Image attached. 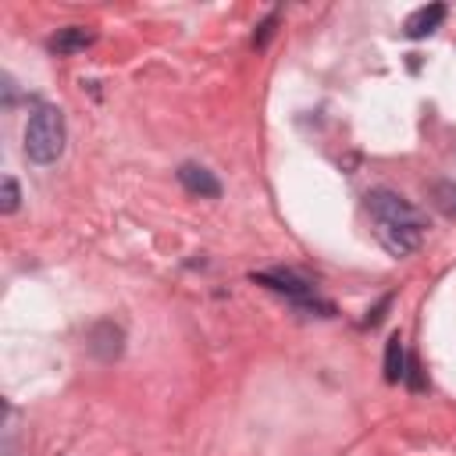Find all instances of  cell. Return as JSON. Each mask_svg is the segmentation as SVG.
Wrapping results in <instances>:
<instances>
[{
	"label": "cell",
	"mask_w": 456,
	"mask_h": 456,
	"mask_svg": "<svg viewBox=\"0 0 456 456\" xmlns=\"http://www.w3.org/2000/svg\"><path fill=\"white\" fill-rule=\"evenodd\" d=\"M64 153V114L50 103H39L25 125V157L32 164H53Z\"/></svg>",
	"instance_id": "obj_1"
},
{
	"label": "cell",
	"mask_w": 456,
	"mask_h": 456,
	"mask_svg": "<svg viewBox=\"0 0 456 456\" xmlns=\"http://www.w3.org/2000/svg\"><path fill=\"white\" fill-rule=\"evenodd\" d=\"M367 210L374 214L378 224H417V228H424V214L392 189H370L367 192Z\"/></svg>",
	"instance_id": "obj_2"
},
{
	"label": "cell",
	"mask_w": 456,
	"mask_h": 456,
	"mask_svg": "<svg viewBox=\"0 0 456 456\" xmlns=\"http://www.w3.org/2000/svg\"><path fill=\"white\" fill-rule=\"evenodd\" d=\"M424 239V228L417 224H378V242L392 253V256H410Z\"/></svg>",
	"instance_id": "obj_3"
},
{
	"label": "cell",
	"mask_w": 456,
	"mask_h": 456,
	"mask_svg": "<svg viewBox=\"0 0 456 456\" xmlns=\"http://www.w3.org/2000/svg\"><path fill=\"white\" fill-rule=\"evenodd\" d=\"M256 285H267V289H274V292H285V296H292V299H306L310 292H314V285L306 281V278H299L296 271H253L249 274Z\"/></svg>",
	"instance_id": "obj_4"
},
{
	"label": "cell",
	"mask_w": 456,
	"mask_h": 456,
	"mask_svg": "<svg viewBox=\"0 0 456 456\" xmlns=\"http://www.w3.org/2000/svg\"><path fill=\"white\" fill-rule=\"evenodd\" d=\"M178 182H182L192 196H200V200H217V196H221V182H217L203 164H182V167H178Z\"/></svg>",
	"instance_id": "obj_5"
},
{
	"label": "cell",
	"mask_w": 456,
	"mask_h": 456,
	"mask_svg": "<svg viewBox=\"0 0 456 456\" xmlns=\"http://www.w3.org/2000/svg\"><path fill=\"white\" fill-rule=\"evenodd\" d=\"M121 342H125V335H121V328L110 324V321H100V324L89 331V349H93L100 360L121 356Z\"/></svg>",
	"instance_id": "obj_6"
},
{
	"label": "cell",
	"mask_w": 456,
	"mask_h": 456,
	"mask_svg": "<svg viewBox=\"0 0 456 456\" xmlns=\"http://www.w3.org/2000/svg\"><path fill=\"white\" fill-rule=\"evenodd\" d=\"M442 18H445V7H442V4H428V7H417V11L406 18L403 32H406L410 39H424V36H431V32L442 25Z\"/></svg>",
	"instance_id": "obj_7"
},
{
	"label": "cell",
	"mask_w": 456,
	"mask_h": 456,
	"mask_svg": "<svg viewBox=\"0 0 456 456\" xmlns=\"http://www.w3.org/2000/svg\"><path fill=\"white\" fill-rule=\"evenodd\" d=\"M93 39H96L93 28H86V25H68V28H61V32L50 39V46H53L57 53H78V50H86Z\"/></svg>",
	"instance_id": "obj_8"
},
{
	"label": "cell",
	"mask_w": 456,
	"mask_h": 456,
	"mask_svg": "<svg viewBox=\"0 0 456 456\" xmlns=\"http://www.w3.org/2000/svg\"><path fill=\"white\" fill-rule=\"evenodd\" d=\"M403 374H406V353H403L399 331H392L388 342H385V381H388V385H399Z\"/></svg>",
	"instance_id": "obj_9"
},
{
	"label": "cell",
	"mask_w": 456,
	"mask_h": 456,
	"mask_svg": "<svg viewBox=\"0 0 456 456\" xmlns=\"http://www.w3.org/2000/svg\"><path fill=\"white\" fill-rule=\"evenodd\" d=\"M18 200H21V196H18V182H14V178H4V182H0V210H4V214H14V210H18Z\"/></svg>",
	"instance_id": "obj_10"
},
{
	"label": "cell",
	"mask_w": 456,
	"mask_h": 456,
	"mask_svg": "<svg viewBox=\"0 0 456 456\" xmlns=\"http://www.w3.org/2000/svg\"><path fill=\"white\" fill-rule=\"evenodd\" d=\"M274 21H278V14H271V18H267V21L260 25V32L253 36V43H256V46H264V43H267V36L274 32Z\"/></svg>",
	"instance_id": "obj_11"
},
{
	"label": "cell",
	"mask_w": 456,
	"mask_h": 456,
	"mask_svg": "<svg viewBox=\"0 0 456 456\" xmlns=\"http://www.w3.org/2000/svg\"><path fill=\"white\" fill-rule=\"evenodd\" d=\"M388 303H392V296H385V299H381V303H378V306L367 314V324H378V321L385 317V306H388Z\"/></svg>",
	"instance_id": "obj_12"
}]
</instances>
